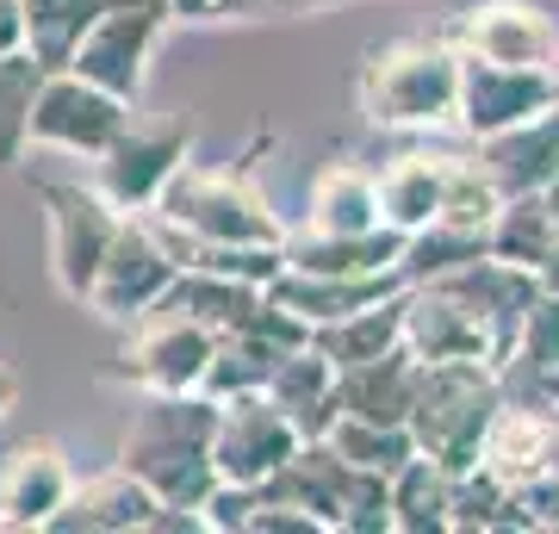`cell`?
<instances>
[{"instance_id":"1","label":"cell","mask_w":559,"mask_h":534,"mask_svg":"<svg viewBox=\"0 0 559 534\" xmlns=\"http://www.w3.org/2000/svg\"><path fill=\"white\" fill-rule=\"evenodd\" d=\"M212 436H218V397L143 392V404L131 411L119 436V466L162 497V510H200L218 485Z\"/></svg>"},{"instance_id":"2","label":"cell","mask_w":559,"mask_h":534,"mask_svg":"<svg viewBox=\"0 0 559 534\" xmlns=\"http://www.w3.org/2000/svg\"><path fill=\"white\" fill-rule=\"evenodd\" d=\"M360 119L380 131H436L460 112V50L448 38H385L355 81Z\"/></svg>"},{"instance_id":"3","label":"cell","mask_w":559,"mask_h":534,"mask_svg":"<svg viewBox=\"0 0 559 534\" xmlns=\"http://www.w3.org/2000/svg\"><path fill=\"white\" fill-rule=\"evenodd\" d=\"M150 218L193 242H230V249H286V224L261 199V187L237 168H200L180 162L156 193Z\"/></svg>"},{"instance_id":"4","label":"cell","mask_w":559,"mask_h":534,"mask_svg":"<svg viewBox=\"0 0 559 534\" xmlns=\"http://www.w3.org/2000/svg\"><path fill=\"white\" fill-rule=\"evenodd\" d=\"M503 404V373L491 360H423L417 404H411V441L417 454L441 460L448 473H466L479 460L485 423Z\"/></svg>"},{"instance_id":"5","label":"cell","mask_w":559,"mask_h":534,"mask_svg":"<svg viewBox=\"0 0 559 534\" xmlns=\"http://www.w3.org/2000/svg\"><path fill=\"white\" fill-rule=\"evenodd\" d=\"M218 336L205 330L200 317L175 311V305H150L124 323V348H119V379H131L138 392H200L205 367H212Z\"/></svg>"},{"instance_id":"6","label":"cell","mask_w":559,"mask_h":534,"mask_svg":"<svg viewBox=\"0 0 559 534\" xmlns=\"http://www.w3.org/2000/svg\"><path fill=\"white\" fill-rule=\"evenodd\" d=\"M44 218H50V274H57V286L75 305H87V293H94V274H100L106 249H112V237H119V205L87 180H44Z\"/></svg>"},{"instance_id":"7","label":"cell","mask_w":559,"mask_h":534,"mask_svg":"<svg viewBox=\"0 0 559 534\" xmlns=\"http://www.w3.org/2000/svg\"><path fill=\"white\" fill-rule=\"evenodd\" d=\"M168 25H175L168 0H112L100 20L87 25V38L75 44L69 69L138 106L143 81H150V57H156V44Z\"/></svg>"},{"instance_id":"8","label":"cell","mask_w":559,"mask_h":534,"mask_svg":"<svg viewBox=\"0 0 559 534\" xmlns=\"http://www.w3.org/2000/svg\"><path fill=\"white\" fill-rule=\"evenodd\" d=\"M131 124V99L106 94L100 81L75 75V69H50L32 99V150H62V156H100L106 143Z\"/></svg>"},{"instance_id":"9","label":"cell","mask_w":559,"mask_h":534,"mask_svg":"<svg viewBox=\"0 0 559 534\" xmlns=\"http://www.w3.org/2000/svg\"><path fill=\"white\" fill-rule=\"evenodd\" d=\"M404 348L417 360H491L503 373L498 323L460 293L454 280H411L404 286Z\"/></svg>"},{"instance_id":"10","label":"cell","mask_w":559,"mask_h":534,"mask_svg":"<svg viewBox=\"0 0 559 534\" xmlns=\"http://www.w3.org/2000/svg\"><path fill=\"white\" fill-rule=\"evenodd\" d=\"M460 57L503 62V69H554L559 75V20L540 0H473L448 25Z\"/></svg>"},{"instance_id":"11","label":"cell","mask_w":559,"mask_h":534,"mask_svg":"<svg viewBox=\"0 0 559 534\" xmlns=\"http://www.w3.org/2000/svg\"><path fill=\"white\" fill-rule=\"evenodd\" d=\"M299 429L267 392H242L218 404V436H212V466L224 485H267V478L299 454Z\"/></svg>"},{"instance_id":"12","label":"cell","mask_w":559,"mask_h":534,"mask_svg":"<svg viewBox=\"0 0 559 534\" xmlns=\"http://www.w3.org/2000/svg\"><path fill=\"white\" fill-rule=\"evenodd\" d=\"M175 256L162 230L150 224V212H124L119 218V237L106 249L100 274H94V293H87V311L112 317V323H131L138 311H150L168 286H175Z\"/></svg>"},{"instance_id":"13","label":"cell","mask_w":559,"mask_h":534,"mask_svg":"<svg viewBox=\"0 0 559 534\" xmlns=\"http://www.w3.org/2000/svg\"><path fill=\"white\" fill-rule=\"evenodd\" d=\"M187 150H193L187 124H138L131 119L119 138L94 156V187H100L119 212H150L156 193L168 187V175L187 162Z\"/></svg>"},{"instance_id":"14","label":"cell","mask_w":559,"mask_h":534,"mask_svg":"<svg viewBox=\"0 0 559 534\" xmlns=\"http://www.w3.org/2000/svg\"><path fill=\"white\" fill-rule=\"evenodd\" d=\"M559 106V75L554 69H503V62H479V57H460V112L454 124L479 143L503 124H522Z\"/></svg>"},{"instance_id":"15","label":"cell","mask_w":559,"mask_h":534,"mask_svg":"<svg viewBox=\"0 0 559 534\" xmlns=\"http://www.w3.org/2000/svg\"><path fill=\"white\" fill-rule=\"evenodd\" d=\"M479 466L503 485H522L535 473H559V416L540 392H516L503 385V404L485 423Z\"/></svg>"},{"instance_id":"16","label":"cell","mask_w":559,"mask_h":534,"mask_svg":"<svg viewBox=\"0 0 559 534\" xmlns=\"http://www.w3.org/2000/svg\"><path fill=\"white\" fill-rule=\"evenodd\" d=\"M69 491H75V466L50 436L7 448V460H0V534L50 529Z\"/></svg>"},{"instance_id":"17","label":"cell","mask_w":559,"mask_h":534,"mask_svg":"<svg viewBox=\"0 0 559 534\" xmlns=\"http://www.w3.org/2000/svg\"><path fill=\"white\" fill-rule=\"evenodd\" d=\"M162 497L124 466H106L94 478H75L50 529L57 534H156Z\"/></svg>"},{"instance_id":"18","label":"cell","mask_w":559,"mask_h":534,"mask_svg":"<svg viewBox=\"0 0 559 534\" xmlns=\"http://www.w3.org/2000/svg\"><path fill=\"white\" fill-rule=\"evenodd\" d=\"M448 175H454V150H399V156L373 162V187H380V224L417 237L423 224L441 218L448 199Z\"/></svg>"},{"instance_id":"19","label":"cell","mask_w":559,"mask_h":534,"mask_svg":"<svg viewBox=\"0 0 559 534\" xmlns=\"http://www.w3.org/2000/svg\"><path fill=\"white\" fill-rule=\"evenodd\" d=\"M479 168L498 180V193H540L547 180L559 175V106L535 112V119L522 124H503L491 138H479Z\"/></svg>"},{"instance_id":"20","label":"cell","mask_w":559,"mask_h":534,"mask_svg":"<svg viewBox=\"0 0 559 534\" xmlns=\"http://www.w3.org/2000/svg\"><path fill=\"white\" fill-rule=\"evenodd\" d=\"M417 379H423V360L411 348H392V355L360 360V367H336V411L367 416V423H404L411 429Z\"/></svg>"},{"instance_id":"21","label":"cell","mask_w":559,"mask_h":534,"mask_svg":"<svg viewBox=\"0 0 559 534\" xmlns=\"http://www.w3.org/2000/svg\"><path fill=\"white\" fill-rule=\"evenodd\" d=\"M305 230H330V237H355V230H380V187H373V162L336 156L311 175L305 193Z\"/></svg>"},{"instance_id":"22","label":"cell","mask_w":559,"mask_h":534,"mask_svg":"<svg viewBox=\"0 0 559 534\" xmlns=\"http://www.w3.org/2000/svg\"><path fill=\"white\" fill-rule=\"evenodd\" d=\"M404 230H355V237H330V230H286V268H311V274H404Z\"/></svg>"},{"instance_id":"23","label":"cell","mask_w":559,"mask_h":534,"mask_svg":"<svg viewBox=\"0 0 559 534\" xmlns=\"http://www.w3.org/2000/svg\"><path fill=\"white\" fill-rule=\"evenodd\" d=\"M267 397H274L280 411L293 416V429L305 441H318L330 423H336V360L323 355L318 342H299V348H286L267 379Z\"/></svg>"},{"instance_id":"24","label":"cell","mask_w":559,"mask_h":534,"mask_svg":"<svg viewBox=\"0 0 559 534\" xmlns=\"http://www.w3.org/2000/svg\"><path fill=\"white\" fill-rule=\"evenodd\" d=\"M454 529V473L429 454H411L392 473V534H448Z\"/></svg>"},{"instance_id":"25","label":"cell","mask_w":559,"mask_h":534,"mask_svg":"<svg viewBox=\"0 0 559 534\" xmlns=\"http://www.w3.org/2000/svg\"><path fill=\"white\" fill-rule=\"evenodd\" d=\"M286 348H299V342L280 336V330H237V336H218L200 392L218 397V404L224 397H242V392H267V379H274Z\"/></svg>"},{"instance_id":"26","label":"cell","mask_w":559,"mask_h":534,"mask_svg":"<svg viewBox=\"0 0 559 534\" xmlns=\"http://www.w3.org/2000/svg\"><path fill=\"white\" fill-rule=\"evenodd\" d=\"M311 342L336 367H360V360H380L392 348H404V286L392 298H380V305H360V311L336 317V323H318Z\"/></svg>"},{"instance_id":"27","label":"cell","mask_w":559,"mask_h":534,"mask_svg":"<svg viewBox=\"0 0 559 534\" xmlns=\"http://www.w3.org/2000/svg\"><path fill=\"white\" fill-rule=\"evenodd\" d=\"M554 242H559V224L540 193H510L498 205V218L485 224V256L510 261V268H528V274H540V261L554 256Z\"/></svg>"},{"instance_id":"28","label":"cell","mask_w":559,"mask_h":534,"mask_svg":"<svg viewBox=\"0 0 559 534\" xmlns=\"http://www.w3.org/2000/svg\"><path fill=\"white\" fill-rule=\"evenodd\" d=\"M112 0H20L25 13V50L44 62V69H69L75 44L87 38V25L100 20Z\"/></svg>"},{"instance_id":"29","label":"cell","mask_w":559,"mask_h":534,"mask_svg":"<svg viewBox=\"0 0 559 534\" xmlns=\"http://www.w3.org/2000/svg\"><path fill=\"white\" fill-rule=\"evenodd\" d=\"M559 373V286H540L516 323V342L503 355V385H540Z\"/></svg>"},{"instance_id":"30","label":"cell","mask_w":559,"mask_h":534,"mask_svg":"<svg viewBox=\"0 0 559 534\" xmlns=\"http://www.w3.org/2000/svg\"><path fill=\"white\" fill-rule=\"evenodd\" d=\"M323 441H330L348 466H360V473H385V478L417 454V441H411L404 423H367V416H342V411H336V423L323 429Z\"/></svg>"},{"instance_id":"31","label":"cell","mask_w":559,"mask_h":534,"mask_svg":"<svg viewBox=\"0 0 559 534\" xmlns=\"http://www.w3.org/2000/svg\"><path fill=\"white\" fill-rule=\"evenodd\" d=\"M44 75H50V69H44L32 50H7V57H0V168H13V162L32 150L25 131H32V99H38Z\"/></svg>"},{"instance_id":"32","label":"cell","mask_w":559,"mask_h":534,"mask_svg":"<svg viewBox=\"0 0 559 534\" xmlns=\"http://www.w3.org/2000/svg\"><path fill=\"white\" fill-rule=\"evenodd\" d=\"M498 180L479 168V156H454V175H448V199H441V224H460V230H485L498 218Z\"/></svg>"},{"instance_id":"33","label":"cell","mask_w":559,"mask_h":534,"mask_svg":"<svg viewBox=\"0 0 559 534\" xmlns=\"http://www.w3.org/2000/svg\"><path fill=\"white\" fill-rule=\"evenodd\" d=\"M180 25H224V20H267V0H168Z\"/></svg>"},{"instance_id":"34","label":"cell","mask_w":559,"mask_h":534,"mask_svg":"<svg viewBox=\"0 0 559 534\" xmlns=\"http://www.w3.org/2000/svg\"><path fill=\"white\" fill-rule=\"evenodd\" d=\"M7 50H25V13L20 0H0V57Z\"/></svg>"},{"instance_id":"35","label":"cell","mask_w":559,"mask_h":534,"mask_svg":"<svg viewBox=\"0 0 559 534\" xmlns=\"http://www.w3.org/2000/svg\"><path fill=\"white\" fill-rule=\"evenodd\" d=\"M13 404H20V373H13V367L0 360V416L13 411Z\"/></svg>"},{"instance_id":"36","label":"cell","mask_w":559,"mask_h":534,"mask_svg":"<svg viewBox=\"0 0 559 534\" xmlns=\"http://www.w3.org/2000/svg\"><path fill=\"white\" fill-rule=\"evenodd\" d=\"M318 7H336V0H267V13H318Z\"/></svg>"},{"instance_id":"37","label":"cell","mask_w":559,"mask_h":534,"mask_svg":"<svg viewBox=\"0 0 559 534\" xmlns=\"http://www.w3.org/2000/svg\"><path fill=\"white\" fill-rule=\"evenodd\" d=\"M516 392H540L547 404H554V416H559V373H547L540 385H516Z\"/></svg>"},{"instance_id":"38","label":"cell","mask_w":559,"mask_h":534,"mask_svg":"<svg viewBox=\"0 0 559 534\" xmlns=\"http://www.w3.org/2000/svg\"><path fill=\"white\" fill-rule=\"evenodd\" d=\"M540 286H559V242H554V256L540 261Z\"/></svg>"},{"instance_id":"39","label":"cell","mask_w":559,"mask_h":534,"mask_svg":"<svg viewBox=\"0 0 559 534\" xmlns=\"http://www.w3.org/2000/svg\"><path fill=\"white\" fill-rule=\"evenodd\" d=\"M540 199H547V212H554V224H559V175L547 180V187H540Z\"/></svg>"}]
</instances>
